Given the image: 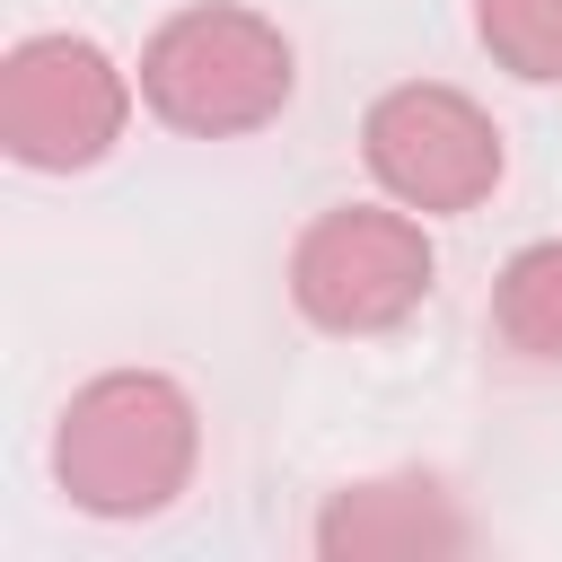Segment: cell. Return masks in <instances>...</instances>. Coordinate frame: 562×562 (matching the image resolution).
Masks as SVG:
<instances>
[{
    "label": "cell",
    "instance_id": "cell-1",
    "mask_svg": "<svg viewBox=\"0 0 562 562\" xmlns=\"http://www.w3.org/2000/svg\"><path fill=\"white\" fill-rule=\"evenodd\" d=\"M202 457V413L167 369H105L61 404L53 483L88 518H158Z\"/></svg>",
    "mask_w": 562,
    "mask_h": 562
},
{
    "label": "cell",
    "instance_id": "cell-2",
    "mask_svg": "<svg viewBox=\"0 0 562 562\" xmlns=\"http://www.w3.org/2000/svg\"><path fill=\"white\" fill-rule=\"evenodd\" d=\"M299 88L290 35L237 0H202L176 9L149 44H140V105L184 132V140H237L263 132Z\"/></svg>",
    "mask_w": 562,
    "mask_h": 562
},
{
    "label": "cell",
    "instance_id": "cell-3",
    "mask_svg": "<svg viewBox=\"0 0 562 562\" xmlns=\"http://www.w3.org/2000/svg\"><path fill=\"white\" fill-rule=\"evenodd\" d=\"M430 272H439V255H430V237H422V220L404 202L395 211H378V202L316 211L299 228V246H290V299H299V316L316 334L404 325L430 299Z\"/></svg>",
    "mask_w": 562,
    "mask_h": 562
},
{
    "label": "cell",
    "instance_id": "cell-4",
    "mask_svg": "<svg viewBox=\"0 0 562 562\" xmlns=\"http://www.w3.org/2000/svg\"><path fill=\"white\" fill-rule=\"evenodd\" d=\"M360 158L386 184V202L439 220V211H474L501 184V123L439 79H404L369 105L360 123Z\"/></svg>",
    "mask_w": 562,
    "mask_h": 562
},
{
    "label": "cell",
    "instance_id": "cell-5",
    "mask_svg": "<svg viewBox=\"0 0 562 562\" xmlns=\"http://www.w3.org/2000/svg\"><path fill=\"white\" fill-rule=\"evenodd\" d=\"M132 123V79L88 35H26L0 61V140L18 167H97Z\"/></svg>",
    "mask_w": 562,
    "mask_h": 562
},
{
    "label": "cell",
    "instance_id": "cell-6",
    "mask_svg": "<svg viewBox=\"0 0 562 562\" xmlns=\"http://www.w3.org/2000/svg\"><path fill=\"white\" fill-rule=\"evenodd\" d=\"M465 518L430 474H378V483H342L316 518V553L325 562H369V553H457Z\"/></svg>",
    "mask_w": 562,
    "mask_h": 562
},
{
    "label": "cell",
    "instance_id": "cell-7",
    "mask_svg": "<svg viewBox=\"0 0 562 562\" xmlns=\"http://www.w3.org/2000/svg\"><path fill=\"white\" fill-rule=\"evenodd\" d=\"M492 334L518 360H562V237H536L492 281Z\"/></svg>",
    "mask_w": 562,
    "mask_h": 562
},
{
    "label": "cell",
    "instance_id": "cell-8",
    "mask_svg": "<svg viewBox=\"0 0 562 562\" xmlns=\"http://www.w3.org/2000/svg\"><path fill=\"white\" fill-rule=\"evenodd\" d=\"M474 35L501 70L553 88L562 79V0H474Z\"/></svg>",
    "mask_w": 562,
    "mask_h": 562
}]
</instances>
